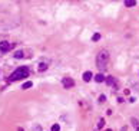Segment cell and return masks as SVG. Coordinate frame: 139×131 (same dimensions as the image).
Masks as SVG:
<instances>
[{
  "instance_id": "6da1fadb",
  "label": "cell",
  "mask_w": 139,
  "mask_h": 131,
  "mask_svg": "<svg viewBox=\"0 0 139 131\" xmlns=\"http://www.w3.org/2000/svg\"><path fill=\"white\" fill-rule=\"evenodd\" d=\"M27 76H29V68L27 66H19L9 76V82H14V81L22 79V78H27Z\"/></svg>"
},
{
  "instance_id": "7a4b0ae2",
  "label": "cell",
  "mask_w": 139,
  "mask_h": 131,
  "mask_svg": "<svg viewBox=\"0 0 139 131\" xmlns=\"http://www.w3.org/2000/svg\"><path fill=\"white\" fill-rule=\"evenodd\" d=\"M108 62H109V52L106 49L100 50V52L98 53V56H96V66H98L100 71H103V69H106Z\"/></svg>"
},
{
  "instance_id": "3957f363",
  "label": "cell",
  "mask_w": 139,
  "mask_h": 131,
  "mask_svg": "<svg viewBox=\"0 0 139 131\" xmlns=\"http://www.w3.org/2000/svg\"><path fill=\"white\" fill-rule=\"evenodd\" d=\"M13 46H14V43H10V42H6V41L0 42V52L6 53V52H9V50H12Z\"/></svg>"
},
{
  "instance_id": "277c9868",
  "label": "cell",
  "mask_w": 139,
  "mask_h": 131,
  "mask_svg": "<svg viewBox=\"0 0 139 131\" xmlns=\"http://www.w3.org/2000/svg\"><path fill=\"white\" fill-rule=\"evenodd\" d=\"M62 84H63V87H65L66 89H69V88L75 87V81H73L72 78H69V76H65V78H63Z\"/></svg>"
},
{
  "instance_id": "5b68a950",
  "label": "cell",
  "mask_w": 139,
  "mask_h": 131,
  "mask_svg": "<svg viewBox=\"0 0 139 131\" xmlns=\"http://www.w3.org/2000/svg\"><path fill=\"white\" fill-rule=\"evenodd\" d=\"M92 78H93V75H92V72H90V71H86V72L83 74V81H85V82H89Z\"/></svg>"
},
{
  "instance_id": "8992f818",
  "label": "cell",
  "mask_w": 139,
  "mask_h": 131,
  "mask_svg": "<svg viewBox=\"0 0 139 131\" xmlns=\"http://www.w3.org/2000/svg\"><path fill=\"white\" fill-rule=\"evenodd\" d=\"M13 56H14L16 59H22V58H25V52H23V50H17Z\"/></svg>"
},
{
  "instance_id": "52a82bcc",
  "label": "cell",
  "mask_w": 139,
  "mask_h": 131,
  "mask_svg": "<svg viewBox=\"0 0 139 131\" xmlns=\"http://www.w3.org/2000/svg\"><path fill=\"white\" fill-rule=\"evenodd\" d=\"M105 76H103V75L102 74H98V75H96V76H95V81L96 82H99V84H100V82H103V81H105Z\"/></svg>"
},
{
  "instance_id": "ba28073f",
  "label": "cell",
  "mask_w": 139,
  "mask_h": 131,
  "mask_svg": "<svg viewBox=\"0 0 139 131\" xmlns=\"http://www.w3.org/2000/svg\"><path fill=\"white\" fill-rule=\"evenodd\" d=\"M32 87H33V82H32V81H27V82H25V84H23V89H29V88H32Z\"/></svg>"
},
{
  "instance_id": "9c48e42d",
  "label": "cell",
  "mask_w": 139,
  "mask_h": 131,
  "mask_svg": "<svg viewBox=\"0 0 139 131\" xmlns=\"http://www.w3.org/2000/svg\"><path fill=\"white\" fill-rule=\"evenodd\" d=\"M135 4H136L135 0H128V2H125V6H126V7H133Z\"/></svg>"
},
{
  "instance_id": "30bf717a",
  "label": "cell",
  "mask_w": 139,
  "mask_h": 131,
  "mask_svg": "<svg viewBox=\"0 0 139 131\" xmlns=\"http://www.w3.org/2000/svg\"><path fill=\"white\" fill-rule=\"evenodd\" d=\"M47 69V63H45V62H42V63H39V71L40 72H43V71H46Z\"/></svg>"
},
{
  "instance_id": "8fae6325",
  "label": "cell",
  "mask_w": 139,
  "mask_h": 131,
  "mask_svg": "<svg viewBox=\"0 0 139 131\" xmlns=\"http://www.w3.org/2000/svg\"><path fill=\"white\" fill-rule=\"evenodd\" d=\"M105 81H106V84H108V85H113L115 84V78H113V76H108Z\"/></svg>"
},
{
  "instance_id": "7c38bea8",
  "label": "cell",
  "mask_w": 139,
  "mask_h": 131,
  "mask_svg": "<svg viewBox=\"0 0 139 131\" xmlns=\"http://www.w3.org/2000/svg\"><path fill=\"white\" fill-rule=\"evenodd\" d=\"M132 122H133V127H135V130L139 131V121L136 118H132Z\"/></svg>"
},
{
  "instance_id": "4fadbf2b",
  "label": "cell",
  "mask_w": 139,
  "mask_h": 131,
  "mask_svg": "<svg viewBox=\"0 0 139 131\" xmlns=\"http://www.w3.org/2000/svg\"><path fill=\"white\" fill-rule=\"evenodd\" d=\"M99 39H100V35H99V33H95V35H93V37H92L93 42H98Z\"/></svg>"
},
{
  "instance_id": "5bb4252c",
  "label": "cell",
  "mask_w": 139,
  "mask_h": 131,
  "mask_svg": "<svg viewBox=\"0 0 139 131\" xmlns=\"http://www.w3.org/2000/svg\"><path fill=\"white\" fill-rule=\"evenodd\" d=\"M103 125H105V120L100 118V120H99V122H98V128H102Z\"/></svg>"
},
{
  "instance_id": "9a60e30c",
  "label": "cell",
  "mask_w": 139,
  "mask_h": 131,
  "mask_svg": "<svg viewBox=\"0 0 139 131\" xmlns=\"http://www.w3.org/2000/svg\"><path fill=\"white\" fill-rule=\"evenodd\" d=\"M52 131H60V125H59V124H53Z\"/></svg>"
},
{
  "instance_id": "2e32d148",
  "label": "cell",
  "mask_w": 139,
  "mask_h": 131,
  "mask_svg": "<svg viewBox=\"0 0 139 131\" xmlns=\"http://www.w3.org/2000/svg\"><path fill=\"white\" fill-rule=\"evenodd\" d=\"M105 101H106L105 95H100V97H99V102H105Z\"/></svg>"
},
{
  "instance_id": "e0dca14e",
  "label": "cell",
  "mask_w": 139,
  "mask_h": 131,
  "mask_svg": "<svg viewBox=\"0 0 139 131\" xmlns=\"http://www.w3.org/2000/svg\"><path fill=\"white\" fill-rule=\"evenodd\" d=\"M33 131H42V127H40V125H36V128H34Z\"/></svg>"
},
{
  "instance_id": "ac0fdd59",
  "label": "cell",
  "mask_w": 139,
  "mask_h": 131,
  "mask_svg": "<svg viewBox=\"0 0 139 131\" xmlns=\"http://www.w3.org/2000/svg\"><path fill=\"white\" fill-rule=\"evenodd\" d=\"M17 131H23V128H17Z\"/></svg>"
},
{
  "instance_id": "d6986e66",
  "label": "cell",
  "mask_w": 139,
  "mask_h": 131,
  "mask_svg": "<svg viewBox=\"0 0 139 131\" xmlns=\"http://www.w3.org/2000/svg\"><path fill=\"white\" fill-rule=\"evenodd\" d=\"M122 131H126V127H123V128H122Z\"/></svg>"
}]
</instances>
